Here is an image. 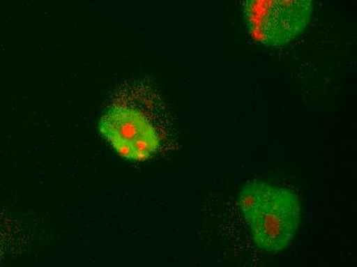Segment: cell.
Segmentation results:
<instances>
[{
  "label": "cell",
  "mask_w": 357,
  "mask_h": 267,
  "mask_svg": "<svg viewBox=\"0 0 357 267\" xmlns=\"http://www.w3.org/2000/svg\"><path fill=\"white\" fill-rule=\"evenodd\" d=\"M239 207L259 249L278 253L289 246L299 229L301 204L293 191L261 181L243 186Z\"/></svg>",
  "instance_id": "obj_1"
},
{
  "label": "cell",
  "mask_w": 357,
  "mask_h": 267,
  "mask_svg": "<svg viewBox=\"0 0 357 267\" xmlns=\"http://www.w3.org/2000/svg\"><path fill=\"white\" fill-rule=\"evenodd\" d=\"M312 0H245L243 14L250 36L265 47H282L306 29Z\"/></svg>",
  "instance_id": "obj_2"
},
{
  "label": "cell",
  "mask_w": 357,
  "mask_h": 267,
  "mask_svg": "<svg viewBox=\"0 0 357 267\" xmlns=\"http://www.w3.org/2000/svg\"><path fill=\"white\" fill-rule=\"evenodd\" d=\"M99 130L121 158L134 162L149 160L160 147V138L147 117L125 106H113L101 117Z\"/></svg>",
  "instance_id": "obj_3"
}]
</instances>
